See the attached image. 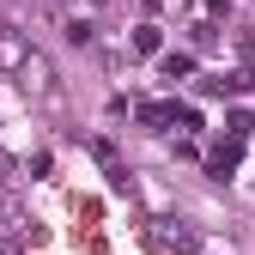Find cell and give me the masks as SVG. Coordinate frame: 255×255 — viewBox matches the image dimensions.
<instances>
[{"instance_id":"cell-2","label":"cell","mask_w":255,"mask_h":255,"mask_svg":"<svg viewBox=\"0 0 255 255\" xmlns=\"http://www.w3.org/2000/svg\"><path fill=\"white\" fill-rule=\"evenodd\" d=\"M237 158H243V140H237V134H225V140H219V146L207 152V170H213L219 182H225V176L237 170Z\"/></svg>"},{"instance_id":"cell-6","label":"cell","mask_w":255,"mask_h":255,"mask_svg":"<svg viewBox=\"0 0 255 255\" xmlns=\"http://www.w3.org/2000/svg\"><path fill=\"white\" fill-rule=\"evenodd\" d=\"M158 67H164V79H188V73H195V55H164Z\"/></svg>"},{"instance_id":"cell-3","label":"cell","mask_w":255,"mask_h":255,"mask_svg":"<svg viewBox=\"0 0 255 255\" xmlns=\"http://www.w3.org/2000/svg\"><path fill=\"white\" fill-rule=\"evenodd\" d=\"M24 61H30L24 37H18L12 24H0V67H6V73H24Z\"/></svg>"},{"instance_id":"cell-9","label":"cell","mask_w":255,"mask_h":255,"mask_svg":"<svg viewBox=\"0 0 255 255\" xmlns=\"http://www.w3.org/2000/svg\"><path fill=\"white\" fill-rule=\"evenodd\" d=\"M12 170H18V164H12V158H6V152H0V188H6V182H12Z\"/></svg>"},{"instance_id":"cell-5","label":"cell","mask_w":255,"mask_h":255,"mask_svg":"<svg viewBox=\"0 0 255 255\" xmlns=\"http://www.w3.org/2000/svg\"><path fill=\"white\" fill-rule=\"evenodd\" d=\"M152 237H158V243H176V249H195V237H188L176 219H158V231H152Z\"/></svg>"},{"instance_id":"cell-8","label":"cell","mask_w":255,"mask_h":255,"mask_svg":"<svg viewBox=\"0 0 255 255\" xmlns=\"http://www.w3.org/2000/svg\"><path fill=\"white\" fill-rule=\"evenodd\" d=\"M67 43H91V24L85 18H67Z\"/></svg>"},{"instance_id":"cell-4","label":"cell","mask_w":255,"mask_h":255,"mask_svg":"<svg viewBox=\"0 0 255 255\" xmlns=\"http://www.w3.org/2000/svg\"><path fill=\"white\" fill-rule=\"evenodd\" d=\"M176 116H182L176 104H140V122H146V128H170Z\"/></svg>"},{"instance_id":"cell-7","label":"cell","mask_w":255,"mask_h":255,"mask_svg":"<svg viewBox=\"0 0 255 255\" xmlns=\"http://www.w3.org/2000/svg\"><path fill=\"white\" fill-rule=\"evenodd\" d=\"M158 43H164L158 24H140V30H134V55H158Z\"/></svg>"},{"instance_id":"cell-1","label":"cell","mask_w":255,"mask_h":255,"mask_svg":"<svg viewBox=\"0 0 255 255\" xmlns=\"http://www.w3.org/2000/svg\"><path fill=\"white\" fill-rule=\"evenodd\" d=\"M18 85H24L37 104H61V79H55V67H49V55H37V49H30V61H24Z\"/></svg>"}]
</instances>
